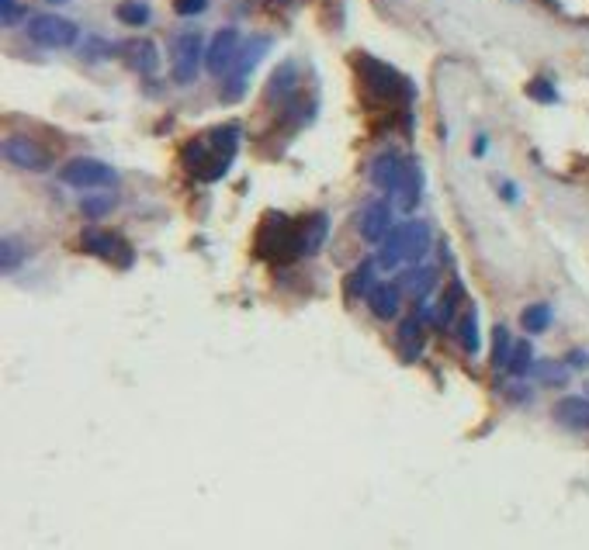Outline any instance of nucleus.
I'll return each instance as SVG.
<instances>
[{"instance_id": "22", "label": "nucleus", "mask_w": 589, "mask_h": 550, "mask_svg": "<svg viewBox=\"0 0 589 550\" xmlns=\"http://www.w3.org/2000/svg\"><path fill=\"white\" fill-rule=\"evenodd\" d=\"M115 14H118V21H125V25H132V28H142L149 21V7L139 4V0H122Z\"/></svg>"}, {"instance_id": "17", "label": "nucleus", "mask_w": 589, "mask_h": 550, "mask_svg": "<svg viewBox=\"0 0 589 550\" xmlns=\"http://www.w3.org/2000/svg\"><path fill=\"white\" fill-rule=\"evenodd\" d=\"M125 55H129V63H132L139 73H157V46L153 42H129V49H125Z\"/></svg>"}, {"instance_id": "24", "label": "nucleus", "mask_w": 589, "mask_h": 550, "mask_svg": "<svg viewBox=\"0 0 589 550\" xmlns=\"http://www.w3.org/2000/svg\"><path fill=\"white\" fill-rule=\"evenodd\" d=\"M322 239H326V215H316V218H312V222H305V229H302V242H305V253H316Z\"/></svg>"}, {"instance_id": "25", "label": "nucleus", "mask_w": 589, "mask_h": 550, "mask_svg": "<svg viewBox=\"0 0 589 550\" xmlns=\"http://www.w3.org/2000/svg\"><path fill=\"white\" fill-rule=\"evenodd\" d=\"M509 353H513V340H509L507 329L499 326V329H496V336H492V367H507Z\"/></svg>"}, {"instance_id": "2", "label": "nucleus", "mask_w": 589, "mask_h": 550, "mask_svg": "<svg viewBox=\"0 0 589 550\" xmlns=\"http://www.w3.org/2000/svg\"><path fill=\"white\" fill-rule=\"evenodd\" d=\"M430 253V225L423 222H402L388 239L381 242V267H402V263H420Z\"/></svg>"}, {"instance_id": "29", "label": "nucleus", "mask_w": 589, "mask_h": 550, "mask_svg": "<svg viewBox=\"0 0 589 550\" xmlns=\"http://www.w3.org/2000/svg\"><path fill=\"white\" fill-rule=\"evenodd\" d=\"M25 18V7H21V0H0V21L11 28L18 25Z\"/></svg>"}, {"instance_id": "32", "label": "nucleus", "mask_w": 589, "mask_h": 550, "mask_svg": "<svg viewBox=\"0 0 589 550\" xmlns=\"http://www.w3.org/2000/svg\"><path fill=\"white\" fill-rule=\"evenodd\" d=\"M205 4H209V0H174V11H177L181 18H194V14L205 11Z\"/></svg>"}, {"instance_id": "1", "label": "nucleus", "mask_w": 589, "mask_h": 550, "mask_svg": "<svg viewBox=\"0 0 589 550\" xmlns=\"http://www.w3.org/2000/svg\"><path fill=\"white\" fill-rule=\"evenodd\" d=\"M240 146V129L236 125H218L201 139H191L184 146V166L201 181H218L236 157Z\"/></svg>"}, {"instance_id": "35", "label": "nucleus", "mask_w": 589, "mask_h": 550, "mask_svg": "<svg viewBox=\"0 0 589 550\" xmlns=\"http://www.w3.org/2000/svg\"><path fill=\"white\" fill-rule=\"evenodd\" d=\"M274 4H292V0H274Z\"/></svg>"}, {"instance_id": "34", "label": "nucleus", "mask_w": 589, "mask_h": 550, "mask_svg": "<svg viewBox=\"0 0 589 550\" xmlns=\"http://www.w3.org/2000/svg\"><path fill=\"white\" fill-rule=\"evenodd\" d=\"M568 364H572V367H586V364H589V353H583V350L568 353Z\"/></svg>"}, {"instance_id": "26", "label": "nucleus", "mask_w": 589, "mask_h": 550, "mask_svg": "<svg viewBox=\"0 0 589 550\" xmlns=\"http://www.w3.org/2000/svg\"><path fill=\"white\" fill-rule=\"evenodd\" d=\"M371 274H375V263H361L354 274H350V294H368V291L375 288V281H371Z\"/></svg>"}, {"instance_id": "3", "label": "nucleus", "mask_w": 589, "mask_h": 550, "mask_svg": "<svg viewBox=\"0 0 589 550\" xmlns=\"http://www.w3.org/2000/svg\"><path fill=\"white\" fill-rule=\"evenodd\" d=\"M257 253L264 260L288 263L294 257H305V242H302V229H294L285 215H268L257 236Z\"/></svg>"}, {"instance_id": "33", "label": "nucleus", "mask_w": 589, "mask_h": 550, "mask_svg": "<svg viewBox=\"0 0 589 550\" xmlns=\"http://www.w3.org/2000/svg\"><path fill=\"white\" fill-rule=\"evenodd\" d=\"M531 97H541V101H548V105H551V101H555L559 94L551 90V83H544V80H537V83H531Z\"/></svg>"}, {"instance_id": "10", "label": "nucleus", "mask_w": 589, "mask_h": 550, "mask_svg": "<svg viewBox=\"0 0 589 550\" xmlns=\"http://www.w3.org/2000/svg\"><path fill=\"white\" fill-rule=\"evenodd\" d=\"M4 157H7V163L21 166V170H31V173L53 166V157H49L38 142L25 139V135H11V139H4Z\"/></svg>"}, {"instance_id": "30", "label": "nucleus", "mask_w": 589, "mask_h": 550, "mask_svg": "<svg viewBox=\"0 0 589 550\" xmlns=\"http://www.w3.org/2000/svg\"><path fill=\"white\" fill-rule=\"evenodd\" d=\"M18 263H21V250H18V242H14V239H4V246H0V267L11 274Z\"/></svg>"}, {"instance_id": "12", "label": "nucleus", "mask_w": 589, "mask_h": 550, "mask_svg": "<svg viewBox=\"0 0 589 550\" xmlns=\"http://www.w3.org/2000/svg\"><path fill=\"white\" fill-rule=\"evenodd\" d=\"M240 49H243L240 31H236V28H222V31L212 38V46H209V55H205L209 70H212L215 77L229 73V70H233V63L240 59Z\"/></svg>"}, {"instance_id": "4", "label": "nucleus", "mask_w": 589, "mask_h": 550, "mask_svg": "<svg viewBox=\"0 0 589 550\" xmlns=\"http://www.w3.org/2000/svg\"><path fill=\"white\" fill-rule=\"evenodd\" d=\"M357 66H361V80H364V90H368L371 101L396 105V101H409V97H413V87H409L392 66L378 63V59H371V55L357 59Z\"/></svg>"}, {"instance_id": "28", "label": "nucleus", "mask_w": 589, "mask_h": 550, "mask_svg": "<svg viewBox=\"0 0 589 550\" xmlns=\"http://www.w3.org/2000/svg\"><path fill=\"white\" fill-rule=\"evenodd\" d=\"M534 374L544 385H565V377H568V370L562 364H537Z\"/></svg>"}, {"instance_id": "31", "label": "nucleus", "mask_w": 589, "mask_h": 550, "mask_svg": "<svg viewBox=\"0 0 589 550\" xmlns=\"http://www.w3.org/2000/svg\"><path fill=\"white\" fill-rule=\"evenodd\" d=\"M111 198H90V201H83L81 208H83V215H90V218H101V215H107L111 211Z\"/></svg>"}, {"instance_id": "7", "label": "nucleus", "mask_w": 589, "mask_h": 550, "mask_svg": "<svg viewBox=\"0 0 589 550\" xmlns=\"http://www.w3.org/2000/svg\"><path fill=\"white\" fill-rule=\"evenodd\" d=\"M59 181L70 183V187H81V190H94V187H111V183H118V173H115L107 163H101V159L77 157L59 170Z\"/></svg>"}, {"instance_id": "18", "label": "nucleus", "mask_w": 589, "mask_h": 550, "mask_svg": "<svg viewBox=\"0 0 589 550\" xmlns=\"http://www.w3.org/2000/svg\"><path fill=\"white\" fill-rule=\"evenodd\" d=\"M457 340H461V350L465 353H479V346H482V336H479V315L475 312H465L461 315V322H457Z\"/></svg>"}, {"instance_id": "27", "label": "nucleus", "mask_w": 589, "mask_h": 550, "mask_svg": "<svg viewBox=\"0 0 589 550\" xmlns=\"http://www.w3.org/2000/svg\"><path fill=\"white\" fill-rule=\"evenodd\" d=\"M461 301H465V288L455 281V284H451V294H444V301H440V322H451Z\"/></svg>"}, {"instance_id": "14", "label": "nucleus", "mask_w": 589, "mask_h": 550, "mask_svg": "<svg viewBox=\"0 0 589 550\" xmlns=\"http://www.w3.org/2000/svg\"><path fill=\"white\" fill-rule=\"evenodd\" d=\"M396 284H399L405 294H413V298H427L430 291L437 288V270L427 267V263H413Z\"/></svg>"}, {"instance_id": "8", "label": "nucleus", "mask_w": 589, "mask_h": 550, "mask_svg": "<svg viewBox=\"0 0 589 550\" xmlns=\"http://www.w3.org/2000/svg\"><path fill=\"white\" fill-rule=\"evenodd\" d=\"M205 55L209 53H205L201 31H181V35L174 38V80H177V83H194Z\"/></svg>"}, {"instance_id": "5", "label": "nucleus", "mask_w": 589, "mask_h": 550, "mask_svg": "<svg viewBox=\"0 0 589 550\" xmlns=\"http://www.w3.org/2000/svg\"><path fill=\"white\" fill-rule=\"evenodd\" d=\"M28 38L35 46H46V49H70V46H77L81 28L70 18H59V14H35L28 21Z\"/></svg>"}, {"instance_id": "11", "label": "nucleus", "mask_w": 589, "mask_h": 550, "mask_svg": "<svg viewBox=\"0 0 589 550\" xmlns=\"http://www.w3.org/2000/svg\"><path fill=\"white\" fill-rule=\"evenodd\" d=\"M81 246L90 257H101V260L132 263V250L125 246V239L115 236V233H105V229H83Z\"/></svg>"}, {"instance_id": "13", "label": "nucleus", "mask_w": 589, "mask_h": 550, "mask_svg": "<svg viewBox=\"0 0 589 550\" xmlns=\"http://www.w3.org/2000/svg\"><path fill=\"white\" fill-rule=\"evenodd\" d=\"M392 229H396L392 225V205L388 201H371L361 215V236L368 242H385Z\"/></svg>"}, {"instance_id": "23", "label": "nucleus", "mask_w": 589, "mask_h": 550, "mask_svg": "<svg viewBox=\"0 0 589 550\" xmlns=\"http://www.w3.org/2000/svg\"><path fill=\"white\" fill-rule=\"evenodd\" d=\"M520 322H524L527 333H544L551 326V309L548 305H531L527 312L520 315Z\"/></svg>"}, {"instance_id": "19", "label": "nucleus", "mask_w": 589, "mask_h": 550, "mask_svg": "<svg viewBox=\"0 0 589 550\" xmlns=\"http://www.w3.org/2000/svg\"><path fill=\"white\" fill-rule=\"evenodd\" d=\"M399 343H402V350H405V357H409V360L423 350V326H420V315L405 318V322L399 326Z\"/></svg>"}, {"instance_id": "16", "label": "nucleus", "mask_w": 589, "mask_h": 550, "mask_svg": "<svg viewBox=\"0 0 589 550\" xmlns=\"http://www.w3.org/2000/svg\"><path fill=\"white\" fill-rule=\"evenodd\" d=\"M555 419L568 429H589V398L583 394H568L555 405Z\"/></svg>"}, {"instance_id": "15", "label": "nucleus", "mask_w": 589, "mask_h": 550, "mask_svg": "<svg viewBox=\"0 0 589 550\" xmlns=\"http://www.w3.org/2000/svg\"><path fill=\"white\" fill-rule=\"evenodd\" d=\"M399 301H402V288L399 284H375V288L368 291V309L378 315V318H396L399 315Z\"/></svg>"}, {"instance_id": "6", "label": "nucleus", "mask_w": 589, "mask_h": 550, "mask_svg": "<svg viewBox=\"0 0 589 550\" xmlns=\"http://www.w3.org/2000/svg\"><path fill=\"white\" fill-rule=\"evenodd\" d=\"M270 49V38L268 35H257V38H250L246 46L240 49V59L233 63V70L226 73V87H222V101H236L243 97V90H246V80L250 73L257 70V63L264 59V53Z\"/></svg>"}, {"instance_id": "21", "label": "nucleus", "mask_w": 589, "mask_h": 550, "mask_svg": "<svg viewBox=\"0 0 589 550\" xmlns=\"http://www.w3.org/2000/svg\"><path fill=\"white\" fill-rule=\"evenodd\" d=\"M507 370L513 374V377H524V374H531V370H534V350H531V343L520 340L516 346H513Z\"/></svg>"}, {"instance_id": "9", "label": "nucleus", "mask_w": 589, "mask_h": 550, "mask_svg": "<svg viewBox=\"0 0 589 550\" xmlns=\"http://www.w3.org/2000/svg\"><path fill=\"white\" fill-rule=\"evenodd\" d=\"M413 166L416 163L399 157V153H381V157L371 159V183H375L378 190H385L388 198H396L402 190V183L409 181Z\"/></svg>"}, {"instance_id": "20", "label": "nucleus", "mask_w": 589, "mask_h": 550, "mask_svg": "<svg viewBox=\"0 0 589 550\" xmlns=\"http://www.w3.org/2000/svg\"><path fill=\"white\" fill-rule=\"evenodd\" d=\"M420 194H423V170L413 166V173H409V181L402 183V190L396 194V201H399L402 211H413L416 205H420Z\"/></svg>"}]
</instances>
